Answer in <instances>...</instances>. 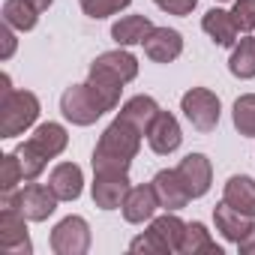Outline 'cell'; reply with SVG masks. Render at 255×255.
I'll return each instance as SVG.
<instances>
[{"label": "cell", "mask_w": 255, "mask_h": 255, "mask_svg": "<svg viewBox=\"0 0 255 255\" xmlns=\"http://www.w3.org/2000/svg\"><path fill=\"white\" fill-rule=\"evenodd\" d=\"M138 147H141V132L132 123L117 117L102 132L93 150V174H126L132 159L138 156Z\"/></svg>", "instance_id": "6da1fadb"}, {"label": "cell", "mask_w": 255, "mask_h": 255, "mask_svg": "<svg viewBox=\"0 0 255 255\" xmlns=\"http://www.w3.org/2000/svg\"><path fill=\"white\" fill-rule=\"evenodd\" d=\"M39 117V99L30 90H12L9 75L0 78V138H15Z\"/></svg>", "instance_id": "7a4b0ae2"}, {"label": "cell", "mask_w": 255, "mask_h": 255, "mask_svg": "<svg viewBox=\"0 0 255 255\" xmlns=\"http://www.w3.org/2000/svg\"><path fill=\"white\" fill-rule=\"evenodd\" d=\"M60 111H63V117L72 120L75 126H90V123H96L108 108H105L102 99L93 93V87L84 81V84H72V87L63 90V96H60Z\"/></svg>", "instance_id": "3957f363"}, {"label": "cell", "mask_w": 255, "mask_h": 255, "mask_svg": "<svg viewBox=\"0 0 255 255\" xmlns=\"http://www.w3.org/2000/svg\"><path fill=\"white\" fill-rule=\"evenodd\" d=\"M180 108H183L186 120L192 123V129H198V132H213L216 123H219V111H222L219 96L207 87L186 90L183 99H180Z\"/></svg>", "instance_id": "277c9868"}, {"label": "cell", "mask_w": 255, "mask_h": 255, "mask_svg": "<svg viewBox=\"0 0 255 255\" xmlns=\"http://www.w3.org/2000/svg\"><path fill=\"white\" fill-rule=\"evenodd\" d=\"M27 216L12 207V204H3L0 210V252L3 255H30L33 252V243L27 237Z\"/></svg>", "instance_id": "5b68a950"}, {"label": "cell", "mask_w": 255, "mask_h": 255, "mask_svg": "<svg viewBox=\"0 0 255 255\" xmlns=\"http://www.w3.org/2000/svg\"><path fill=\"white\" fill-rule=\"evenodd\" d=\"M57 201H60V198L51 192V186H42V183H30V186H24L21 192L3 195V204L18 207L30 222H45V219L54 213Z\"/></svg>", "instance_id": "8992f818"}, {"label": "cell", "mask_w": 255, "mask_h": 255, "mask_svg": "<svg viewBox=\"0 0 255 255\" xmlns=\"http://www.w3.org/2000/svg\"><path fill=\"white\" fill-rule=\"evenodd\" d=\"M51 249L57 255H84L90 249V225L81 216H66L51 231Z\"/></svg>", "instance_id": "52a82bcc"}, {"label": "cell", "mask_w": 255, "mask_h": 255, "mask_svg": "<svg viewBox=\"0 0 255 255\" xmlns=\"http://www.w3.org/2000/svg\"><path fill=\"white\" fill-rule=\"evenodd\" d=\"M177 174H180V180H183L186 192H189L192 198H201V195H207V189H210L213 165H210V159H207L204 153H189V156H183V159H180Z\"/></svg>", "instance_id": "ba28073f"}, {"label": "cell", "mask_w": 255, "mask_h": 255, "mask_svg": "<svg viewBox=\"0 0 255 255\" xmlns=\"http://www.w3.org/2000/svg\"><path fill=\"white\" fill-rule=\"evenodd\" d=\"M147 141H150L153 153H159V156L174 153V150L180 147V141H183L177 117H174V114H168V111H159V114H156V120L150 123V129H147Z\"/></svg>", "instance_id": "9c48e42d"}, {"label": "cell", "mask_w": 255, "mask_h": 255, "mask_svg": "<svg viewBox=\"0 0 255 255\" xmlns=\"http://www.w3.org/2000/svg\"><path fill=\"white\" fill-rule=\"evenodd\" d=\"M156 207H162V204H159V195H156L153 183L132 186L129 192H126V201H123V219L132 222V225L147 222V219H153Z\"/></svg>", "instance_id": "30bf717a"}, {"label": "cell", "mask_w": 255, "mask_h": 255, "mask_svg": "<svg viewBox=\"0 0 255 255\" xmlns=\"http://www.w3.org/2000/svg\"><path fill=\"white\" fill-rule=\"evenodd\" d=\"M144 45V54L153 60V63H171L180 57L183 51V36L171 27H153L150 36L141 42Z\"/></svg>", "instance_id": "8fae6325"}, {"label": "cell", "mask_w": 255, "mask_h": 255, "mask_svg": "<svg viewBox=\"0 0 255 255\" xmlns=\"http://www.w3.org/2000/svg\"><path fill=\"white\" fill-rule=\"evenodd\" d=\"M129 177L126 174H96L93 180V204L102 210H114L123 207L126 192H129Z\"/></svg>", "instance_id": "7c38bea8"}, {"label": "cell", "mask_w": 255, "mask_h": 255, "mask_svg": "<svg viewBox=\"0 0 255 255\" xmlns=\"http://www.w3.org/2000/svg\"><path fill=\"white\" fill-rule=\"evenodd\" d=\"M255 216H246V213H240V210H234L231 204H216L213 207V222H216V231L225 237V240H231V243H240L252 228H255V222H252Z\"/></svg>", "instance_id": "4fadbf2b"}, {"label": "cell", "mask_w": 255, "mask_h": 255, "mask_svg": "<svg viewBox=\"0 0 255 255\" xmlns=\"http://www.w3.org/2000/svg\"><path fill=\"white\" fill-rule=\"evenodd\" d=\"M153 189H156L159 204H162L165 210H183V207L192 201V195L186 192V186H183L177 168H171V171H159V174L153 177Z\"/></svg>", "instance_id": "5bb4252c"}, {"label": "cell", "mask_w": 255, "mask_h": 255, "mask_svg": "<svg viewBox=\"0 0 255 255\" xmlns=\"http://www.w3.org/2000/svg\"><path fill=\"white\" fill-rule=\"evenodd\" d=\"M81 183H84V177H81V168L75 162H60L48 174V186L60 201H75L81 195Z\"/></svg>", "instance_id": "9a60e30c"}, {"label": "cell", "mask_w": 255, "mask_h": 255, "mask_svg": "<svg viewBox=\"0 0 255 255\" xmlns=\"http://www.w3.org/2000/svg\"><path fill=\"white\" fill-rule=\"evenodd\" d=\"M201 27H204V33H207L216 45H222V48L237 45V33H240V30H237L231 12H225V9H210V12H204Z\"/></svg>", "instance_id": "2e32d148"}, {"label": "cell", "mask_w": 255, "mask_h": 255, "mask_svg": "<svg viewBox=\"0 0 255 255\" xmlns=\"http://www.w3.org/2000/svg\"><path fill=\"white\" fill-rule=\"evenodd\" d=\"M87 84L93 87V93L102 99V105H105L108 111H114V108H117V102H120V90H123V81H120L114 72H108V69H105V66H99V63H90Z\"/></svg>", "instance_id": "e0dca14e"}, {"label": "cell", "mask_w": 255, "mask_h": 255, "mask_svg": "<svg viewBox=\"0 0 255 255\" xmlns=\"http://www.w3.org/2000/svg\"><path fill=\"white\" fill-rule=\"evenodd\" d=\"M222 201L231 204L234 210L246 213V216H255V180L246 177V174H234V177L225 183Z\"/></svg>", "instance_id": "ac0fdd59"}, {"label": "cell", "mask_w": 255, "mask_h": 255, "mask_svg": "<svg viewBox=\"0 0 255 255\" xmlns=\"http://www.w3.org/2000/svg\"><path fill=\"white\" fill-rule=\"evenodd\" d=\"M42 156H48V159H54V156H60L63 150H66V144H69V135H66V129L60 123H42V126H36V132L27 138Z\"/></svg>", "instance_id": "d6986e66"}, {"label": "cell", "mask_w": 255, "mask_h": 255, "mask_svg": "<svg viewBox=\"0 0 255 255\" xmlns=\"http://www.w3.org/2000/svg\"><path fill=\"white\" fill-rule=\"evenodd\" d=\"M159 111H162V108H159L150 96H132L129 102L120 108V114H117V117H123L126 123H132L141 135H147L150 123L156 120V114H159Z\"/></svg>", "instance_id": "ffe728a7"}, {"label": "cell", "mask_w": 255, "mask_h": 255, "mask_svg": "<svg viewBox=\"0 0 255 255\" xmlns=\"http://www.w3.org/2000/svg\"><path fill=\"white\" fill-rule=\"evenodd\" d=\"M150 30H153V21L147 15H126L111 27V36L117 45H138L150 36Z\"/></svg>", "instance_id": "44dd1931"}, {"label": "cell", "mask_w": 255, "mask_h": 255, "mask_svg": "<svg viewBox=\"0 0 255 255\" xmlns=\"http://www.w3.org/2000/svg\"><path fill=\"white\" fill-rule=\"evenodd\" d=\"M180 252L183 255H222V249L216 246V240L210 237V231L201 225V222H189L186 231H183V243H180Z\"/></svg>", "instance_id": "7402d4cb"}, {"label": "cell", "mask_w": 255, "mask_h": 255, "mask_svg": "<svg viewBox=\"0 0 255 255\" xmlns=\"http://www.w3.org/2000/svg\"><path fill=\"white\" fill-rule=\"evenodd\" d=\"M3 21L12 30H33L39 21V9L30 3V0H6L3 3Z\"/></svg>", "instance_id": "603a6c76"}, {"label": "cell", "mask_w": 255, "mask_h": 255, "mask_svg": "<svg viewBox=\"0 0 255 255\" xmlns=\"http://www.w3.org/2000/svg\"><path fill=\"white\" fill-rule=\"evenodd\" d=\"M147 231H153V234L162 240V246H165L168 252H180V243H183V231H186V222H180L174 213H165V216L153 219Z\"/></svg>", "instance_id": "cb8c5ba5"}, {"label": "cell", "mask_w": 255, "mask_h": 255, "mask_svg": "<svg viewBox=\"0 0 255 255\" xmlns=\"http://www.w3.org/2000/svg\"><path fill=\"white\" fill-rule=\"evenodd\" d=\"M93 63H99V66H105L108 72H114L123 84H126V81H132V78L138 75V60H135L129 51H120V48H117V51H105V54H99Z\"/></svg>", "instance_id": "d4e9b609"}, {"label": "cell", "mask_w": 255, "mask_h": 255, "mask_svg": "<svg viewBox=\"0 0 255 255\" xmlns=\"http://www.w3.org/2000/svg\"><path fill=\"white\" fill-rule=\"evenodd\" d=\"M228 69L237 78H255V36H246L234 45Z\"/></svg>", "instance_id": "484cf974"}, {"label": "cell", "mask_w": 255, "mask_h": 255, "mask_svg": "<svg viewBox=\"0 0 255 255\" xmlns=\"http://www.w3.org/2000/svg\"><path fill=\"white\" fill-rule=\"evenodd\" d=\"M231 117H234L237 132H240V135H246V138H252V135H255V93L240 96V99L234 102Z\"/></svg>", "instance_id": "4316f807"}, {"label": "cell", "mask_w": 255, "mask_h": 255, "mask_svg": "<svg viewBox=\"0 0 255 255\" xmlns=\"http://www.w3.org/2000/svg\"><path fill=\"white\" fill-rule=\"evenodd\" d=\"M18 159H21V171H24V180H36L42 171H45V165H48V156H42L30 141H24L18 150Z\"/></svg>", "instance_id": "83f0119b"}, {"label": "cell", "mask_w": 255, "mask_h": 255, "mask_svg": "<svg viewBox=\"0 0 255 255\" xmlns=\"http://www.w3.org/2000/svg\"><path fill=\"white\" fill-rule=\"evenodd\" d=\"M18 180H24V171H21V159L18 153H6L3 162H0V192L3 195H12Z\"/></svg>", "instance_id": "f1b7e54d"}, {"label": "cell", "mask_w": 255, "mask_h": 255, "mask_svg": "<svg viewBox=\"0 0 255 255\" xmlns=\"http://www.w3.org/2000/svg\"><path fill=\"white\" fill-rule=\"evenodd\" d=\"M132 0H81V9H84V15H90V18H108V15H114V12H120V9H126Z\"/></svg>", "instance_id": "f546056e"}, {"label": "cell", "mask_w": 255, "mask_h": 255, "mask_svg": "<svg viewBox=\"0 0 255 255\" xmlns=\"http://www.w3.org/2000/svg\"><path fill=\"white\" fill-rule=\"evenodd\" d=\"M231 15H234L237 30L252 33L255 30V0H237L234 9H231Z\"/></svg>", "instance_id": "4dcf8cb0"}, {"label": "cell", "mask_w": 255, "mask_h": 255, "mask_svg": "<svg viewBox=\"0 0 255 255\" xmlns=\"http://www.w3.org/2000/svg\"><path fill=\"white\" fill-rule=\"evenodd\" d=\"M129 252H144V255H168V249L162 246V240L153 231H144L141 237H135L129 243Z\"/></svg>", "instance_id": "1f68e13d"}, {"label": "cell", "mask_w": 255, "mask_h": 255, "mask_svg": "<svg viewBox=\"0 0 255 255\" xmlns=\"http://www.w3.org/2000/svg\"><path fill=\"white\" fill-rule=\"evenodd\" d=\"M153 3H156L162 12H168V15H189V12L195 9L198 0H153Z\"/></svg>", "instance_id": "d6a6232c"}, {"label": "cell", "mask_w": 255, "mask_h": 255, "mask_svg": "<svg viewBox=\"0 0 255 255\" xmlns=\"http://www.w3.org/2000/svg\"><path fill=\"white\" fill-rule=\"evenodd\" d=\"M0 39H3V48H0V60H9L12 57V51H15V33H12V27L3 21V27H0Z\"/></svg>", "instance_id": "836d02e7"}, {"label": "cell", "mask_w": 255, "mask_h": 255, "mask_svg": "<svg viewBox=\"0 0 255 255\" xmlns=\"http://www.w3.org/2000/svg\"><path fill=\"white\" fill-rule=\"evenodd\" d=\"M237 249H240L243 255H255V228H252V231H249L240 243H237Z\"/></svg>", "instance_id": "e575fe53"}, {"label": "cell", "mask_w": 255, "mask_h": 255, "mask_svg": "<svg viewBox=\"0 0 255 255\" xmlns=\"http://www.w3.org/2000/svg\"><path fill=\"white\" fill-rule=\"evenodd\" d=\"M222 3H225V0H222Z\"/></svg>", "instance_id": "d590c367"}]
</instances>
